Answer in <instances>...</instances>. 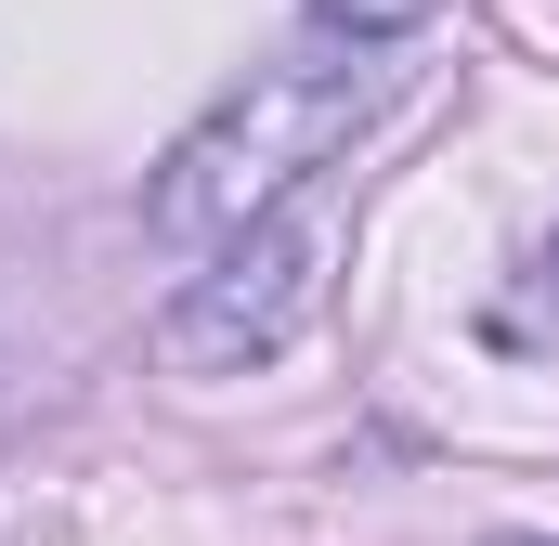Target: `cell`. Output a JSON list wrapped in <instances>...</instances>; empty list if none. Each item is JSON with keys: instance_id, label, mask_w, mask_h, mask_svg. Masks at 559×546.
<instances>
[{"instance_id": "obj_1", "label": "cell", "mask_w": 559, "mask_h": 546, "mask_svg": "<svg viewBox=\"0 0 559 546\" xmlns=\"http://www.w3.org/2000/svg\"><path fill=\"white\" fill-rule=\"evenodd\" d=\"M378 105H391L378 52H352V66H261L235 105H209L169 143V169L143 182V235L156 248H235L261 209H286L299 182H325Z\"/></svg>"}, {"instance_id": "obj_2", "label": "cell", "mask_w": 559, "mask_h": 546, "mask_svg": "<svg viewBox=\"0 0 559 546\" xmlns=\"http://www.w3.org/2000/svg\"><path fill=\"white\" fill-rule=\"evenodd\" d=\"M325 261H338V195L325 182H299L286 209H261L222 261L195 273L182 299H169V325H156V352L182 365V378H222V365H274L286 339L325 312Z\"/></svg>"}, {"instance_id": "obj_3", "label": "cell", "mask_w": 559, "mask_h": 546, "mask_svg": "<svg viewBox=\"0 0 559 546\" xmlns=\"http://www.w3.org/2000/svg\"><path fill=\"white\" fill-rule=\"evenodd\" d=\"M312 13H325V26H338L352 52H378V39H417L442 0H312Z\"/></svg>"}, {"instance_id": "obj_4", "label": "cell", "mask_w": 559, "mask_h": 546, "mask_svg": "<svg viewBox=\"0 0 559 546\" xmlns=\"http://www.w3.org/2000/svg\"><path fill=\"white\" fill-rule=\"evenodd\" d=\"M508 546H547V534H508Z\"/></svg>"}, {"instance_id": "obj_5", "label": "cell", "mask_w": 559, "mask_h": 546, "mask_svg": "<svg viewBox=\"0 0 559 546\" xmlns=\"http://www.w3.org/2000/svg\"><path fill=\"white\" fill-rule=\"evenodd\" d=\"M547 273H559V248H547Z\"/></svg>"}]
</instances>
